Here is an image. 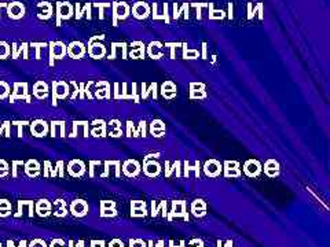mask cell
<instances>
[{
    "instance_id": "1",
    "label": "cell",
    "mask_w": 330,
    "mask_h": 247,
    "mask_svg": "<svg viewBox=\"0 0 330 247\" xmlns=\"http://www.w3.org/2000/svg\"><path fill=\"white\" fill-rule=\"evenodd\" d=\"M167 219L172 221L174 219H183L186 222H189L190 214L187 212V202L186 200H172L171 202V210L168 212Z\"/></svg>"
},
{
    "instance_id": "2",
    "label": "cell",
    "mask_w": 330,
    "mask_h": 247,
    "mask_svg": "<svg viewBox=\"0 0 330 247\" xmlns=\"http://www.w3.org/2000/svg\"><path fill=\"white\" fill-rule=\"evenodd\" d=\"M241 171H242V173L245 174L246 177L256 178L259 177L260 174L263 173V165H261V162L257 161V159L251 158V159H246L245 164H244Z\"/></svg>"
},
{
    "instance_id": "3",
    "label": "cell",
    "mask_w": 330,
    "mask_h": 247,
    "mask_svg": "<svg viewBox=\"0 0 330 247\" xmlns=\"http://www.w3.org/2000/svg\"><path fill=\"white\" fill-rule=\"evenodd\" d=\"M121 172L123 174L128 178H135L138 177L142 173V166L141 164L136 161V159H127L121 165Z\"/></svg>"
},
{
    "instance_id": "4",
    "label": "cell",
    "mask_w": 330,
    "mask_h": 247,
    "mask_svg": "<svg viewBox=\"0 0 330 247\" xmlns=\"http://www.w3.org/2000/svg\"><path fill=\"white\" fill-rule=\"evenodd\" d=\"M203 172L206 177L216 178L222 174L223 172V164L219 162L218 159H208L203 166Z\"/></svg>"
},
{
    "instance_id": "5",
    "label": "cell",
    "mask_w": 330,
    "mask_h": 247,
    "mask_svg": "<svg viewBox=\"0 0 330 247\" xmlns=\"http://www.w3.org/2000/svg\"><path fill=\"white\" fill-rule=\"evenodd\" d=\"M223 176L226 178H239L242 176L241 164L238 161H226L223 162Z\"/></svg>"
},
{
    "instance_id": "6",
    "label": "cell",
    "mask_w": 330,
    "mask_h": 247,
    "mask_svg": "<svg viewBox=\"0 0 330 247\" xmlns=\"http://www.w3.org/2000/svg\"><path fill=\"white\" fill-rule=\"evenodd\" d=\"M131 14V7L127 4L126 1H119L113 4V20L114 24H117L119 21H124L129 17Z\"/></svg>"
},
{
    "instance_id": "7",
    "label": "cell",
    "mask_w": 330,
    "mask_h": 247,
    "mask_svg": "<svg viewBox=\"0 0 330 247\" xmlns=\"http://www.w3.org/2000/svg\"><path fill=\"white\" fill-rule=\"evenodd\" d=\"M142 171H143V174H145L146 177L155 178L161 174L162 166L160 165V162H158L157 159H149V161H145V162H143Z\"/></svg>"
},
{
    "instance_id": "8",
    "label": "cell",
    "mask_w": 330,
    "mask_h": 247,
    "mask_svg": "<svg viewBox=\"0 0 330 247\" xmlns=\"http://www.w3.org/2000/svg\"><path fill=\"white\" fill-rule=\"evenodd\" d=\"M103 36L97 37V39H92L88 44V54L94 59H102L106 55V47L103 43H99V39H102Z\"/></svg>"
},
{
    "instance_id": "9",
    "label": "cell",
    "mask_w": 330,
    "mask_h": 247,
    "mask_svg": "<svg viewBox=\"0 0 330 247\" xmlns=\"http://www.w3.org/2000/svg\"><path fill=\"white\" fill-rule=\"evenodd\" d=\"M135 103L141 102V98L138 95V89H136V84L132 82L131 89L128 88V82H121V100H132Z\"/></svg>"
},
{
    "instance_id": "10",
    "label": "cell",
    "mask_w": 330,
    "mask_h": 247,
    "mask_svg": "<svg viewBox=\"0 0 330 247\" xmlns=\"http://www.w3.org/2000/svg\"><path fill=\"white\" fill-rule=\"evenodd\" d=\"M119 216L117 206L114 200H101V217L103 219H114Z\"/></svg>"
},
{
    "instance_id": "11",
    "label": "cell",
    "mask_w": 330,
    "mask_h": 247,
    "mask_svg": "<svg viewBox=\"0 0 330 247\" xmlns=\"http://www.w3.org/2000/svg\"><path fill=\"white\" fill-rule=\"evenodd\" d=\"M148 214V203L145 200H131V217L143 219Z\"/></svg>"
},
{
    "instance_id": "12",
    "label": "cell",
    "mask_w": 330,
    "mask_h": 247,
    "mask_svg": "<svg viewBox=\"0 0 330 247\" xmlns=\"http://www.w3.org/2000/svg\"><path fill=\"white\" fill-rule=\"evenodd\" d=\"M263 172H264V174L267 176L268 178H275L279 176V173H281V165L278 161H275L273 158H270L267 159L264 165H263Z\"/></svg>"
},
{
    "instance_id": "13",
    "label": "cell",
    "mask_w": 330,
    "mask_h": 247,
    "mask_svg": "<svg viewBox=\"0 0 330 247\" xmlns=\"http://www.w3.org/2000/svg\"><path fill=\"white\" fill-rule=\"evenodd\" d=\"M131 13L136 20H146L150 15V6L145 1H136L134 6L131 7Z\"/></svg>"
},
{
    "instance_id": "14",
    "label": "cell",
    "mask_w": 330,
    "mask_h": 247,
    "mask_svg": "<svg viewBox=\"0 0 330 247\" xmlns=\"http://www.w3.org/2000/svg\"><path fill=\"white\" fill-rule=\"evenodd\" d=\"M206 210H208V207H206V202H205L204 199H194L193 202H191V205H190V213L196 217V219H203L206 216Z\"/></svg>"
},
{
    "instance_id": "15",
    "label": "cell",
    "mask_w": 330,
    "mask_h": 247,
    "mask_svg": "<svg viewBox=\"0 0 330 247\" xmlns=\"http://www.w3.org/2000/svg\"><path fill=\"white\" fill-rule=\"evenodd\" d=\"M123 135H124V130H123V125L119 120H110L109 123H106V136L117 139Z\"/></svg>"
},
{
    "instance_id": "16",
    "label": "cell",
    "mask_w": 330,
    "mask_h": 247,
    "mask_svg": "<svg viewBox=\"0 0 330 247\" xmlns=\"http://www.w3.org/2000/svg\"><path fill=\"white\" fill-rule=\"evenodd\" d=\"M165 132H167V126L161 120H153L152 123L149 124V133L155 139L165 136Z\"/></svg>"
},
{
    "instance_id": "17",
    "label": "cell",
    "mask_w": 330,
    "mask_h": 247,
    "mask_svg": "<svg viewBox=\"0 0 330 247\" xmlns=\"http://www.w3.org/2000/svg\"><path fill=\"white\" fill-rule=\"evenodd\" d=\"M160 95L164 98V99H167V100H172V99H175L176 95H178V88H176L175 82L172 81H165L162 82L161 87H160Z\"/></svg>"
},
{
    "instance_id": "18",
    "label": "cell",
    "mask_w": 330,
    "mask_h": 247,
    "mask_svg": "<svg viewBox=\"0 0 330 247\" xmlns=\"http://www.w3.org/2000/svg\"><path fill=\"white\" fill-rule=\"evenodd\" d=\"M69 85L65 81H56L52 84V95H54V104H55V99H65L69 96Z\"/></svg>"
},
{
    "instance_id": "19",
    "label": "cell",
    "mask_w": 330,
    "mask_h": 247,
    "mask_svg": "<svg viewBox=\"0 0 330 247\" xmlns=\"http://www.w3.org/2000/svg\"><path fill=\"white\" fill-rule=\"evenodd\" d=\"M183 171H184L183 176L186 178L201 177V164H200V161H197L193 166L189 164V161H184V162H183Z\"/></svg>"
},
{
    "instance_id": "20",
    "label": "cell",
    "mask_w": 330,
    "mask_h": 247,
    "mask_svg": "<svg viewBox=\"0 0 330 247\" xmlns=\"http://www.w3.org/2000/svg\"><path fill=\"white\" fill-rule=\"evenodd\" d=\"M66 52L73 59H80V58H83L85 55L84 44L80 43V41H73V43L69 44V47L66 48Z\"/></svg>"
},
{
    "instance_id": "21",
    "label": "cell",
    "mask_w": 330,
    "mask_h": 247,
    "mask_svg": "<svg viewBox=\"0 0 330 247\" xmlns=\"http://www.w3.org/2000/svg\"><path fill=\"white\" fill-rule=\"evenodd\" d=\"M153 18L154 20H162L167 24H169V13H168V4L167 3H154L153 4Z\"/></svg>"
},
{
    "instance_id": "22",
    "label": "cell",
    "mask_w": 330,
    "mask_h": 247,
    "mask_svg": "<svg viewBox=\"0 0 330 247\" xmlns=\"http://www.w3.org/2000/svg\"><path fill=\"white\" fill-rule=\"evenodd\" d=\"M145 54H146V47H145V44L142 41H134L129 46V51H128L129 58H132V59H143Z\"/></svg>"
},
{
    "instance_id": "23",
    "label": "cell",
    "mask_w": 330,
    "mask_h": 247,
    "mask_svg": "<svg viewBox=\"0 0 330 247\" xmlns=\"http://www.w3.org/2000/svg\"><path fill=\"white\" fill-rule=\"evenodd\" d=\"M71 212L76 217H84V216L88 214V205H87V202L83 200V199H76V200L72 202Z\"/></svg>"
},
{
    "instance_id": "24",
    "label": "cell",
    "mask_w": 330,
    "mask_h": 247,
    "mask_svg": "<svg viewBox=\"0 0 330 247\" xmlns=\"http://www.w3.org/2000/svg\"><path fill=\"white\" fill-rule=\"evenodd\" d=\"M68 172L73 177H81L85 173V165L78 159H73L68 165Z\"/></svg>"
},
{
    "instance_id": "25",
    "label": "cell",
    "mask_w": 330,
    "mask_h": 247,
    "mask_svg": "<svg viewBox=\"0 0 330 247\" xmlns=\"http://www.w3.org/2000/svg\"><path fill=\"white\" fill-rule=\"evenodd\" d=\"M30 130H32V135L36 137H43L47 135L49 132V125L46 121H42V120H36L30 125Z\"/></svg>"
},
{
    "instance_id": "26",
    "label": "cell",
    "mask_w": 330,
    "mask_h": 247,
    "mask_svg": "<svg viewBox=\"0 0 330 247\" xmlns=\"http://www.w3.org/2000/svg\"><path fill=\"white\" fill-rule=\"evenodd\" d=\"M94 92L98 99H110L112 98V91H110V85L107 81L97 82V88Z\"/></svg>"
},
{
    "instance_id": "27",
    "label": "cell",
    "mask_w": 330,
    "mask_h": 247,
    "mask_svg": "<svg viewBox=\"0 0 330 247\" xmlns=\"http://www.w3.org/2000/svg\"><path fill=\"white\" fill-rule=\"evenodd\" d=\"M148 55L152 59H161L164 56V46L160 41H152L148 47Z\"/></svg>"
},
{
    "instance_id": "28",
    "label": "cell",
    "mask_w": 330,
    "mask_h": 247,
    "mask_svg": "<svg viewBox=\"0 0 330 247\" xmlns=\"http://www.w3.org/2000/svg\"><path fill=\"white\" fill-rule=\"evenodd\" d=\"M160 212H161L162 217H167L168 216V202L167 200H161L158 205L155 203V200L152 202V212H150L152 217H157L160 214Z\"/></svg>"
},
{
    "instance_id": "29",
    "label": "cell",
    "mask_w": 330,
    "mask_h": 247,
    "mask_svg": "<svg viewBox=\"0 0 330 247\" xmlns=\"http://www.w3.org/2000/svg\"><path fill=\"white\" fill-rule=\"evenodd\" d=\"M91 135L94 137H105L106 136V123L103 120H95L92 123Z\"/></svg>"
},
{
    "instance_id": "30",
    "label": "cell",
    "mask_w": 330,
    "mask_h": 247,
    "mask_svg": "<svg viewBox=\"0 0 330 247\" xmlns=\"http://www.w3.org/2000/svg\"><path fill=\"white\" fill-rule=\"evenodd\" d=\"M33 95L37 99H46L49 96V85L44 81H37L33 87Z\"/></svg>"
},
{
    "instance_id": "31",
    "label": "cell",
    "mask_w": 330,
    "mask_h": 247,
    "mask_svg": "<svg viewBox=\"0 0 330 247\" xmlns=\"http://www.w3.org/2000/svg\"><path fill=\"white\" fill-rule=\"evenodd\" d=\"M56 14H58V20H68L72 15V6L68 3H59L56 6Z\"/></svg>"
},
{
    "instance_id": "32",
    "label": "cell",
    "mask_w": 330,
    "mask_h": 247,
    "mask_svg": "<svg viewBox=\"0 0 330 247\" xmlns=\"http://www.w3.org/2000/svg\"><path fill=\"white\" fill-rule=\"evenodd\" d=\"M63 55H66V47L63 46L62 43H52L51 44V62L54 58H62Z\"/></svg>"
},
{
    "instance_id": "33",
    "label": "cell",
    "mask_w": 330,
    "mask_h": 247,
    "mask_svg": "<svg viewBox=\"0 0 330 247\" xmlns=\"http://www.w3.org/2000/svg\"><path fill=\"white\" fill-rule=\"evenodd\" d=\"M127 44L126 43H113V47H112V54L109 56V59H116V56H117V52L121 51V54H123V58L127 59V56H128V52H127Z\"/></svg>"
},
{
    "instance_id": "34",
    "label": "cell",
    "mask_w": 330,
    "mask_h": 247,
    "mask_svg": "<svg viewBox=\"0 0 330 247\" xmlns=\"http://www.w3.org/2000/svg\"><path fill=\"white\" fill-rule=\"evenodd\" d=\"M8 14H10V17L11 18H14V20H18V18H21L24 17V14H25V8L22 6L21 3H13L10 8H8Z\"/></svg>"
},
{
    "instance_id": "35",
    "label": "cell",
    "mask_w": 330,
    "mask_h": 247,
    "mask_svg": "<svg viewBox=\"0 0 330 247\" xmlns=\"http://www.w3.org/2000/svg\"><path fill=\"white\" fill-rule=\"evenodd\" d=\"M36 210H37V213H39L42 217H46V216H49L50 212H51V203H50L49 200H46V199H42V200L37 202Z\"/></svg>"
},
{
    "instance_id": "36",
    "label": "cell",
    "mask_w": 330,
    "mask_h": 247,
    "mask_svg": "<svg viewBox=\"0 0 330 247\" xmlns=\"http://www.w3.org/2000/svg\"><path fill=\"white\" fill-rule=\"evenodd\" d=\"M25 171H26V174H28L29 177H37L39 173H40V166H39V164L36 161H29L28 164H26Z\"/></svg>"
},
{
    "instance_id": "37",
    "label": "cell",
    "mask_w": 330,
    "mask_h": 247,
    "mask_svg": "<svg viewBox=\"0 0 330 247\" xmlns=\"http://www.w3.org/2000/svg\"><path fill=\"white\" fill-rule=\"evenodd\" d=\"M54 207H55V216L56 217H65L68 214V207H66V203L62 199H58L54 202Z\"/></svg>"
},
{
    "instance_id": "38",
    "label": "cell",
    "mask_w": 330,
    "mask_h": 247,
    "mask_svg": "<svg viewBox=\"0 0 330 247\" xmlns=\"http://www.w3.org/2000/svg\"><path fill=\"white\" fill-rule=\"evenodd\" d=\"M183 58L184 59H189V61H191V59H198L200 58V52L197 49H190V48H187L186 44H183Z\"/></svg>"
},
{
    "instance_id": "39",
    "label": "cell",
    "mask_w": 330,
    "mask_h": 247,
    "mask_svg": "<svg viewBox=\"0 0 330 247\" xmlns=\"http://www.w3.org/2000/svg\"><path fill=\"white\" fill-rule=\"evenodd\" d=\"M26 84H17L14 91V98H26L28 99V91H26Z\"/></svg>"
},
{
    "instance_id": "40",
    "label": "cell",
    "mask_w": 330,
    "mask_h": 247,
    "mask_svg": "<svg viewBox=\"0 0 330 247\" xmlns=\"http://www.w3.org/2000/svg\"><path fill=\"white\" fill-rule=\"evenodd\" d=\"M206 98H208L206 89H203V91H190V99L191 100H204Z\"/></svg>"
},
{
    "instance_id": "41",
    "label": "cell",
    "mask_w": 330,
    "mask_h": 247,
    "mask_svg": "<svg viewBox=\"0 0 330 247\" xmlns=\"http://www.w3.org/2000/svg\"><path fill=\"white\" fill-rule=\"evenodd\" d=\"M50 15H51V6H50L49 3H43L39 7V17L40 18H49Z\"/></svg>"
},
{
    "instance_id": "42",
    "label": "cell",
    "mask_w": 330,
    "mask_h": 247,
    "mask_svg": "<svg viewBox=\"0 0 330 247\" xmlns=\"http://www.w3.org/2000/svg\"><path fill=\"white\" fill-rule=\"evenodd\" d=\"M152 91H153V82L150 84V87H148V85L143 82V84H142V92L139 98H142L143 100H148L149 96L152 95Z\"/></svg>"
},
{
    "instance_id": "43",
    "label": "cell",
    "mask_w": 330,
    "mask_h": 247,
    "mask_svg": "<svg viewBox=\"0 0 330 247\" xmlns=\"http://www.w3.org/2000/svg\"><path fill=\"white\" fill-rule=\"evenodd\" d=\"M211 8V11H209V18L211 20H222V18H225V11L223 10H213V7L212 4L209 6Z\"/></svg>"
},
{
    "instance_id": "44",
    "label": "cell",
    "mask_w": 330,
    "mask_h": 247,
    "mask_svg": "<svg viewBox=\"0 0 330 247\" xmlns=\"http://www.w3.org/2000/svg\"><path fill=\"white\" fill-rule=\"evenodd\" d=\"M136 133H138V136H142V137H146L148 135V123L146 121H141L139 123V126L136 128Z\"/></svg>"
},
{
    "instance_id": "45",
    "label": "cell",
    "mask_w": 330,
    "mask_h": 247,
    "mask_svg": "<svg viewBox=\"0 0 330 247\" xmlns=\"http://www.w3.org/2000/svg\"><path fill=\"white\" fill-rule=\"evenodd\" d=\"M127 136H128V137H138V133H136V128L134 126V123H132V121H128V123H127Z\"/></svg>"
},
{
    "instance_id": "46",
    "label": "cell",
    "mask_w": 330,
    "mask_h": 247,
    "mask_svg": "<svg viewBox=\"0 0 330 247\" xmlns=\"http://www.w3.org/2000/svg\"><path fill=\"white\" fill-rule=\"evenodd\" d=\"M129 247H148V243L143 239H129Z\"/></svg>"
},
{
    "instance_id": "47",
    "label": "cell",
    "mask_w": 330,
    "mask_h": 247,
    "mask_svg": "<svg viewBox=\"0 0 330 247\" xmlns=\"http://www.w3.org/2000/svg\"><path fill=\"white\" fill-rule=\"evenodd\" d=\"M203 89H206L204 82H190V91H203Z\"/></svg>"
},
{
    "instance_id": "48",
    "label": "cell",
    "mask_w": 330,
    "mask_h": 247,
    "mask_svg": "<svg viewBox=\"0 0 330 247\" xmlns=\"http://www.w3.org/2000/svg\"><path fill=\"white\" fill-rule=\"evenodd\" d=\"M174 174V164H171L169 161H165V177L169 178Z\"/></svg>"
},
{
    "instance_id": "49",
    "label": "cell",
    "mask_w": 330,
    "mask_h": 247,
    "mask_svg": "<svg viewBox=\"0 0 330 247\" xmlns=\"http://www.w3.org/2000/svg\"><path fill=\"white\" fill-rule=\"evenodd\" d=\"M180 171H182V162L180 161H175L174 162V173H175L176 177H182Z\"/></svg>"
},
{
    "instance_id": "50",
    "label": "cell",
    "mask_w": 330,
    "mask_h": 247,
    "mask_svg": "<svg viewBox=\"0 0 330 247\" xmlns=\"http://www.w3.org/2000/svg\"><path fill=\"white\" fill-rule=\"evenodd\" d=\"M189 247H205L204 242L201 239H191L189 242Z\"/></svg>"
},
{
    "instance_id": "51",
    "label": "cell",
    "mask_w": 330,
    "mask_h": 247,
    "mask_svg": "<svg viewBox=\"0 0 330 247\" xmlns=\"http://www.w3.org/2000/svg\"><path fill=\"white\" fill-rule=\"evenodd\" d=\"M29 247H47V245H46V242H44V240L35 239L30 242Z\"/></svg>"
},
{
    "instance_id": "52",
    "label": "cell",
    "mask_w": 330,
    "mask_h": 247,
    "mask_svg": "<svg viewBox=\"0 0 330 247\" xmlns=\"http://www.w3.org/2000/svg\"><path fill=\"white\" fill-rule=\"evenodd\" d=\"M107 247H126L124 242L121 239H113L110 240V243L107 245Z\"/></svg>"
},
{
    "instance_id": "53",
    "label": "cell",
    "mask_w": 330,
    "mask_h": 247,
    "mask_svg": "<svg viewBox=\"0 0 330 247\" xmlns=\"http://www.w3.org/2000/svg\"><path fill=\"white\" fill-rule=\"evenodd\" d=\"M148 247H165V242L164 240H158V242H153V240H149Z\"/></svg>"
},
{
    "instance_id": "54",
    "label": "cell",
    "mask_w": 330,
    "mask_h": 247,
    "mask_svg": "<svg viewBox=\"0 0 330 247\" xmlns=\"http://www.w3.org/2000/svg\"><path fill=\"white\" fill-rule=\"evenodd\" d=\"M113 98H114V99H117V100L121 99V91H120L119 82H116V84H114V94H113Z\"/></svg>"
},
{
    "instance_id": "55",
    "label": "cell",
    "mask_w": 330,
    "mask_h": 247,
    "mask_svg": "<svg viewBox=\"0 0 330 247\" xmlns=\"http://www.w3.org/2000/svg\"><path fill=\"white\" fill-rule=\"evenodd\" d=\"M160 157H161L160 152H150V154L143 157V162H145V161H149V159H158Z\"/></svg>"
},
{
    "instance_id": "56",
    "label": "cell",
    "mask_w": 330,
    "mask_h": 247,
    "mask_svg": "<svg viewBox=\"0 0 330 247\" xmlns=\"http://www.w3.org/2000/svg\"><path fill=\"white\" fill-rule=\"evenodd\" d=\"M218 247H234V243H232V240H218Z\"/></svg>"
},
{
    "instance_id": "57",
    "label": "cell",
    "mask_w": 330,
    "mask_h": 247,
    "mask_svg": "<svg viewBox=\"0 0 330 247\" xmlns=\"http://www.w3.org/2000/svg\"><path fill=\"white\" fill-rule=\"evenodd\" d=\"M50 247H66V245H65V242L61 239H55L51 242V245H50Z\"/></svg>"
},
{
    "instance_id": "58",
    "label": "cell",
    "mask_w": 330,
    "mask_h": 247,
    "mask_svg": "<svg viewBox=\"0 0 330 247\" xmlns=\"http://www.w3.org/2000/svg\"><path fill=\"white\" fill-rule=\"evenodd\" d=\"M168 247H186V242H184V240H180L179 243H175L174 240H169Z\"/></svg>"
},
{
    "instance_id": "59",
    "label": "cell",
    "mask_w": 330,
    "mask_h": 247,
    "mask_svg": "<svg viewBox=\"0 0 330 247\" xmlns=\"http://www.w3.org/2000/svg\"><path fill=\"white\" fill-rule=\"evenodd\" d=\"M91 247H106L105 240H92Z\"/></svg>"
},
{
    "instance_id": "60",
    "label": "cell",
    "mask_w": 330,
    "mask_h": 247,
    "mask_svg": "<svg viewBox=\"0 0 330 247\" xmlns=\"http://www.w3.org/2000/svg\"><path fill=\"white\" fill-rule=\"evenodd\" d=\"M46 171H44V176H49V169H51V165L50 162H46ZM51 176H56V169H52V173H51Z\"/></svg>"
},
{
    "instance_id": "61",
    "label": "cell",
    "mask_w": 330,
    "mask_h": 247,
    "mask_svg": "<svg viewBox=\"0 0 330 247\" xmlns=\"http://www.w3.org/2000/svg\"><path fill=\"white\" fill-rule=\"evenodd\" d=\"M169 48H171V58L172 59H175V49L176 47L179 46V44H175V43H171V44H167Z\"/></svg>"
},
{
    "instance_id": "62",
    "label": "cell",
    "mask_w": 330,
    "mask_h": 247,
    "mask_svg": "<svg viewBox=\"0 0 330 247\" xmlns=\"http://www.w3.org/2000/svg\"><path fill=\"white\" fill-rule=\"evenodd\" d=\"M152 96H153V99H154V100L158 99V94H157V82H153V91H152Z\"/></svg>"
},
{
    "instance_id": "63",
    "label": "cell",
    "mask_w": 330,
    "mask_h": 247,
    "mask_svg": "<svg viewBox=\"0 0 330 247\" xmlns=\"http://www.w3.org/2000/svg\"><path fill=\"white\" fill-rule=\"evenodd\" d=\"M69 247H84V242H83V240H80L77 245H75L73 242H69Z\"/></svg>"
}]
</instances>
